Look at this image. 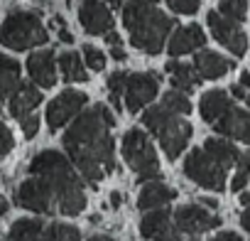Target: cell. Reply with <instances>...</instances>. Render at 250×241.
<instances>
[{
    "label": "cell",
    "mask_w": 250,
    "mask_h": 241,
    "mask_svg": "<svg viewBox=\"0 0 250 241\" xmlns=\"http://www.w3.org/2000/svg\"><path fill=\"white\" fill-rule=\"evenodd\" d=\"M133 3H147V5H155L157 0H133Z\"/></svg>",
    "instance_id": "cell-51"
},
{
    "label": "cell",
    "mask_w": 250,
    "mask_h": 241,
    "mask_svg": "<svg viewBox=\"0 0 250 241\" xmlns=\"http://www.w3.org/2000/svg\"><path fill=\"white\" fill-rule=\"evenodd\" d=\"M167 5L177 15H194L201 3H199V0H167Z\"/></svg>",
    "instance_id": "cell-32"
},
{
    "label": "cell",
    "mask_w": 250,
    "mask_h": 241,
    "mask_svg": "<svg viewBox=\"0 0 250 241\" xmlns=\"http://www.w3.org/2000/svg\"><path fill=\"white\" fill-rule=\"evenodd\" d=\"M240 226H243V229L250 234V207H248V209L240 214Z\"/></svg>",
    "instance_id": "cell-41"
},
{
    "label": "cell",
    "mask_w": 250,
    "mask_h": 241,
    "mask_svg": "<svg viewBox=\"0 0 250 241\" xmlns=\"http://www.w3.org/2000/svg\"><path fill=\"white\" fill-rule=\"evenodd\" d=\"M199 202H201V207H206V209H216V207H218V202H216L213 197H201Z\"/></svg>",
    "instance_id": "cell-43"
},
{
    "label": "cell",
    "mask_w": 250,
    "mask_h": 241,
    "mask_svg": "<svg viewBox=\"0 0 250 241\" xmlns=\"http://www.w3.org/2000/svg\"><path fill=\"white\" fill-rule=\"evenodd\" d=\"M143 126L155 136L160 138V145L165 150V155L169 160H177L184 148L189 145V138H191V126L187 123L184 118H179L177 113L167 111L165 106H152L143 113Z\"/></svg>",
    "instance_id": "cell-4"
},
{
    "label": "cell",
    "mask_w": 250,
    "mask_h": 241,
    "mask_svg": "<svg viewBox=\"0 0 250 241\" xmlns=\"http://www.w3.org/2000/svg\"><path fill=\"white\" fill-rule=\"evenodd\" d=\"M213 128H216V133H221L226 138H235V141H243L250 145V113L243 108L230 106L213 123Z\"/></svg>",
    "instance_id": "cell-14"
},
{
    "label": "cell",
    "mask_w": 250,
    "mask_h": 241,
    "mask_svg": "<svg viewBox=\"0 0 250 241\" xmlns=\"http://www.w3.org/2000/svg\"><path fill=\"white\" fill-rule=\"evenodd\" d=\"M206 23H208V30H211L213 40H218L230 54L243 57V54L248 52V37H245V32L240 30L238 23L223 18V15L216 13V10H211V13L206 15Z\"/></svg>",
    "instance_id": "cell-10"
},
{
    "label": "cell",
    "mask_w": 250,
    "mask_h": 241,
    "mask_svg": "<svg viewBox=\"0 0 250 241\" xmlns=\"http://www.w3.org/2000/svg\"><path fill=\"white\" fill-rule=\"evenodd\" d=\"M155 241H199V236H189V234L179 231L174 224H169V229H167V231H162Z\"/></svg>",
    "instance_id": "cell-34"
},
{
    "label": "cell",
    "mask_w": 250,
    "mask_h": 241,
    "mask_svg": "<svg viewBox=\"0 0 250 241\" xmlns=\"http://www.w3.org/2000/svg\"><path fill=\"white\" fill-rule=\"evenodd\" d=\"M27 72H30L32 81L40 89H52L57 84V59H54V52L52 49H42V52L30 54Z\"/></svg>",
    "instance_id": "cell-15"
},
{
    "label": "cell",
    "mask_w": 250,
    "mask_h": 241,
    "mask_svg": "<svg viewBox=\"0 0 250 241\" xmlns=\"http://www.w3.org/2000/svg\"><path fill=\"white\" fill-rule=\"evenodd\" d=\"M240 204L248 209L250 207V192H240Z\"/></svg>",
    "instance_id": "cell-49"
},
{
    "label": "cell",
    "mask_w": 250,
    "mask_h": 241,
    "mask_svg": "<svg viewBox=\"0 0 250 241\" xmlns=\"http://www.w3.org/2000/svg\"><path fill=\"white\" fill-rule=\"evenodd\" d=\"M120 204H123V194H120L118 190H115V192H110V207H113V209H118Z\"/></svg>",
    "instance_id": "cell-42"
},
{
    "label": "cell",
    "mask_w": 250,
    "mask_h": 241,
    "mask_svg": "<svg viewBox=\"0 0 250 241\" xmlns=\"http://www.w3.org/2000/svg\"><path fill=\"white\" fill-rule=\"evenodd\" d=\"M233 106V101H230V96L223 91V89H213V91H206L204 96H201V103H199V113H201V118L206 120V123H216V120L228 111Z\"/></svg>",
    "instance_id": "cell-20"
},
{
    "label": "cell",
    "mask_w": 250,
    "mask_h": 241,
    "mask_svg": "<svg viewBox=\"0 0 250 241\" xmlns=\"http://www.w3.org/2000/svg\"><path fill=\"white\" fill-rule=\"evenodd\" d=\"M18 86H20V64L13 57L0 54V106H3V98L13 96Z\"/></svg>",
    "instance_id": "cell-24"
},
{
    "label": "cell",
    "mask_w": 250,
    "mask_h": 241,
    "mask_svg": "<svg viewBox=\"0 0 250 241\" xmlns=\"http://www.w3.org/2000/svg\"><path fill=\"white\" fill-rule=\"evenodd\" d=\"M81 59L86 62V67L88 69H93V72H101L103 67H105V54L101 52V49H96L93 45H83V49H81Z\"/></svg>",
    "instance_id": "cell-31"
},
{
    "label": "cell",
    "mask_w": 250,
    "mask_h": 241,
    "mask_svg": "<svg viewBox=\"0 0 250 241\" xmlns=\"http://www.w3.org/2000/svg\"><path fill=\"white\" fill-rule=\"evenodd\" d=\"M79 23L88 35H108L113 32V13L101 0L96 3H83L79 8Z\"/></svg>",
    "instance_id": "cell-13"
},
{
    "label": "cell",
    "mask_w": 250,
    "mask_h": 241,
    "mask_svg": "<svg viewBox=\"0 0 250 241\" xmlns=\"http://www.w3.org/2000/svg\"><path fill=\"white\" fill-rule=\"evenodd\" d=\"M8 209H10V202H8V197H3V194H0V217H5V214H8Z\"/></svg>",
    "instance_id": "cell-44"
},
{
    "label": "cell",
    "mask_w": 250,
    "mask_h": 241,
    "mask_svg": "<svg viewBox=\"0 0 250 241\" xmlns=\"http://www.w3.org/2000/svg\"><path fill=\"white\" fill-rule=\"evenodd\" d=\"M184 175L204 190L223 192L226 190V168H221L204 148H196L184 160Z\"/></svg>",
    "instance_id": "cell-7"
},
{
    "label": "cell",
    "mask_w": 250,
    "mask_h": 241,
    "mask_svg": "<svg viewBox=\"0 0 250 241\" xmlns=\"http://www.w3.org/2000/svg\"><path fill=\"white\" fill-rule=\"evenodd\" d=\"M230 94H233L235 98H245V89H243L240 84H235V86H230Z\"/></svg>",
    "instance_id": "cell-45"
},
{
    "label": "cell",
    "mask_w": 250,
    "mask_h": 241,
    "mask_svg": "<svg viewBox=\"0 0 250 241\" xmlns=\"http://www.w3.org/2000/svg\"><path fill=\"white\" fill-rule=\"evenodd\" d=\"M83 3H96V0H83Z\"/></svg>",
    "instance_id": "cell-52"
},
{
    "label": "cell",
    "mask_w": 250,
    "mask_h": 241,
    "mask_svg": "<svg viewBox=\"0 0 250 241\" xmlns=\"http://www.w3.org/2000/svg\"><path fill=\"white\" fill-rule=\"evenodd\" d=\"M57 35H59V42H64V45H71V42H74V35L66 30V25L57 27Z\"/></svg>",
    "instance_id": "cell-39"
},
{
    "label": "cell",
    "mask_w": 250,
    "mask_h": 241,
    "mask_svg": "<svg viewBox=\"0 0 250 241\" xmlns=\"http://www.w3.org/2000/svg\"><path fill=\"white\" fill-rule=\"evenodd\" d=\"M172 221L179 231L189 234V236H199L208 229H216L221 226V217L211 214L206 207L201 204H182L177 207V212L172 214Z\"/></svg>",
    "instance_id": "cell-12"
},
{
    "label": "cell",
    "mask_w": 250,
    "mask_h": 241,
    "mask_svg": "<svg viewBox=\"0 0 250 241\" xmlns=\"http://www.w3.org/2000/svg\"><path fill=\"white\" fill-rule=\"evenodd\" d=\"M88 103V96L83 91H76V89H66L62 91L57 98H52V103L47 106V123L52 131H59L62 126H66L71 118H76L83 106Z\"/></svg>",
    "instance_id": "cell-9"
},
{
    "label": "cell",
    "mask_w": 250,
    "mask_h": 241,
    "mask_svg": "<svg viewBox=\"0 0 250 241\" xmlns=\"http://www.w3.org/2000/svg\"><path fill=\"white\" fill-rule=\"evenodd\" d=\"M235 165H238V172H248V175H250V150H248V153H243V155L238 158V163H235Z\"/></svg>",
    "instance_id": "cell-37"
},
{
    "label": "cell",
    "mask_w": 250,
    "mask_h": 241,
    "mask_svg": "<svg viewBox=\"0 0 250 241\" xmlns=\"http://www.w3.org/2000/svg\"><path fill=\"white\" fill-rule=\"evenodd\" d=\"M160 91V76L150 74V72H140V74H130L128 84H125V108L130 113L143 111Z\"/></svg>",
    "instance_id": "cell-11"
},
{
    "label": "cell",
    "mask_w": 250,
    "mask_h": 241,
    "mask_svg": "<svg viewBox=\"0 0 250 241\" xmlns=\"http://www.w3.org/2000/svg\"><path fill=\"white\" fill-rule=\"evenodd\" d=\"M42 103V94L37 86H30V84H20L13 96H10V113L13 118L18 120H25L27 116H32V111Z\"/></svg>",
    "instance_id": "cell-17"
},
{
    "label": "cell",
    "mask_w": 250,
    "mask_h": 241,
    "mask_svg": "<svg viewBox=\"0 0 250 241\" xmlns=\"http://www.w3.org/2000/svg\"><path fill=\"white\" fill-rule=\"evenodd\" d=\"M172 224V212L167 207H160V209H150L143 221H140V236L143 239H157L162 231H167Z\"/></svg>",
    "instance_id": "cell-22"
},
{
    "label": "cell",
    "mask_w": 250,
    "mask_h": 241,
    "mask_svg": "<svg viewBox=\"0 0 250 241\" xmlns=\"http://www.w3.org/2000/svg\"><path fill=\"white\" fill-rule=\"evenodd\" d=\"M110 57H113L115 62H125V59H128V54H125L123 45H113V47H110Z\"/></svg>",
    "instance_id": "cell-38"
},
{
    "label": "cell",
    "mask_w": 250,
    "mask_h": 241,
    "mask_svg": "<svg viewBox=\"0 0 250 241\" xmlns=\"http://www.w3.org/2000/svg\"><path fill=\"white\" fill-rule=\"evenodd\" d=\"M174 197H177V192H174L169 185H165L162 180H150V182H145V187L140 190L138 207L145 209V212H150V209H160V207L169 204Z\"/></svg>",
    "instance_id": "cell-19"
},
{
    "label": "cell",
    "mask_w": 250,
    "mask_h": 241,
    "mask_svg": "<svg viewBox=\"0 0 250 241\" xmlns=\"http://www.w3.org/2000/svg\"><path fill=\"white\" fill-rule=\"evenodd\" d=\"M162 106H165L167 111L177 113V116H187V113L191 111V101L187 98V94H182V91H177V89H172V91H167V94L162 96Z\"/></svg>",
    "instance_id": "cell-28"
},
{
    "label": "cell",
    "mask_w": 250,
    "mask_h": 241,
    "mask_svg": "<svg viewBox=\"0 0 250 241\" xmlns=\"http://www.w3.org/2000/svg\"><path fill=\"white\" fill-rule=\"evenodd\" d=\"M167 72L172 74V86H174L177 91H182V94L194 91L196 84L201 81V76L196 74L194 64H182V62L172 59V62H167Z\"/></svg>",
    "instance_id": "cell-21"
},
{
    "label": "cell",
    "mask_w": 250,
    "mask_h": 241,
    "mask_svg": "<svg viewBox=\"0 0 250 241\" xmlns=\"http://www.w3.org/2000/svg\"><path fill=\"white\" fill-rule=\"evenodd\" d=\"M13 148H15V136H13V131L3 123V120H0V158L8 155Z\"/></svg>",
    "instance_id": "cell-33"
},
{
    "label": "cell",
    "mask_w": 250,
    "mask_h": 241,
    "mask_svg": "<svg viewBox=\"0 0 250 241\" xmlns=\"http://www.w3.org/2000/svg\"><path fill=\"white\" fill-rule=\"evenodd\" d=\"M248 180H250L248 172H235V177H233V182H230V190H233V192H240V190L245 187Z\"/></svg>",
    "instance_id": "cell-36"
},
{
    "label": "cell",
    "mask_w": 250,
    "mask_h": 241,
    "mask_svg": "<svg viewBox=\"0 0 250 241\" xmlns=\"http://www.w3.org/2000/svg\"><path fill=\"white\" fill-rule=\"evenodd\" d=\"M204 150L221 165V168H233L235 163H238V158H240V153H238V148L230 143V141H226V138H208L206 143H204Z\"/></svg>",
    "instance_id": "cell-23"
},
{
    "label": "cell",
    "mask_w": 250,
    "mask_h": 241,
    "mask_svg": "<svg viewBox=\"0 0 250 241\" xmlns=\"http://www.w3.org/2000/svg\"><path fill=\"white\" fill-rule=\"evenodd\" d=\"M240 86H243V89L250 86V72H243V74H240Z\"/></svg>",
    "instance_id": "cell-47"
},
{
    "label": "cell",
    "mask_w": 250,
    "mask_h": 241,
    "mask_svg": "<svg viewBox=\"0 0 250 241\" xmlns=\"http://www.w3.org/2000/svg\"><path fill=\"white\" fill-rule=\"evenodd\" d=\"M211 241H243L238 234H233V231H221V234H216Z\"/></svg>",
    "instance_id": "cell-40"
},
{
    "label": "cell",
    "mask_w": 250,
    "mask_h": 241,
    "mask_svg": "<svg viewBox=\"0 0 250 241\" xmlns=\"http://www.w3.org/2000/svg\"><path fill=\"white\" fill-rule=\"evenodd\" d=\"M42 239L44 241H81V234H79V229L74 224L52 221V224H44Z\"/></svg>",
    "instance_id": "cell-27"
},
{
    "label": "cell",
    "mask_w": 250,
    "mask_h": 241,
    "mask_svg": "<svg viewBox=\"0 0 250 241\" xmlns=\"http://www.w3.org/2000/svg\"><path fill=\"white\" fill-rule=\"evenodd\" d=\"M123 25L130 32V42L135 49L145 54H160L169 32L174 30V20L147 3L128 0L123 8Z\"/></svg>",
    "instance_id": "cell-3"
},
{
    "label": "cell",
    "mask_w": 250,
    "mask_h": 241,
    "mask_svg": "<svg viewBox=\"0 0 250 241\" xmlns=\"http://www.w3.org/2000/svg\"><path fill=\"white\" fill-rule=\"evenodd\" d=\"M88 241H115L113 236H108V234H96V236H91Z\"/></svg>",
    "instance_id": "cell-48"
},
{
    "label": "cell",
    "mask_w": 250,
    "mask_h": 241,
    "mask_svg": "<svg viewBox=\"0 0 250 241\" xmlns=\"http://www.w3.org/2000/svg\"><path fill=\"white\" fill-rule=\"evenodd\" d=\"M245 10H248V0H221L218 3V13L233 23H240L245 18Z\"/></svg>",
    "instance_id": "cell-30"
},
{
    "label": "cell",
    "mask_w": 250,
    "mask_h": 241,
    "mask_svg": "<svg viewBox=\"0 0 250 241\" xmlns=\"http://www.w3.org/2000/svg\"><path fill=\"white\" fill-rule=\"evenodd\" d=\"M206 45V35L199 25H184V27H177L167 42V49L172 57H182V54H189V52H196Z\"/></svg>",
    "instance_id": "cell-16"
},
{
    "label": "cell",
    "mask_w": 250,
    "mask_h": 241,
    "mask_svg": "<svg viewBox=\"0 0 250 241\" xmlns=\"http://www.w3.org/2000/svg\"><path fill=\"white\" fill-rule=\"evenodd\" d=\"M245 101H248V106H250V96H245Z\"/></svg>",
    "instance_id": "cell-53"
},
{
    "label": "cell",
    "mask_w": 250,
    "mask_h": 241,
    "mask_svg": "<svg viewBox=\"0 0 250 241\" xmlns=\"http://www.w3.org/2000/svg\"><path fill=\"white\" fill-rule=\"evenodd\" d=\"M42 231H44V221L42 219H18L10 226L8 239L10 241H44Z\"/></svg>",
    "instance_id": "cell-25"
},
{
    "label": "cell",
    "mask_w": 250,
    "mask_h": 241,
    "mask_svg": "<svg viewBox=\"0 0 250 241\" xmlns=\"http://www.w3.org/2000/svg\"><path fill=\"white\" fill-rule=\"evenodd\" d=\"M15 202H18V207H22L27 212H35V214H52L57 209L54 194H52L49 185L42 177L25 180L15 192Z\"/></svg>",
    "instance_id": "cell-8"
},
{
    "label": "cell",
    "mask_w": 250,
    "mask_h": 241,
    "mask_svg": "<svg viewBox=\"0 0 250 241\" xmlns=\"http://www.w3.org/2000/svg\"><path fill=\"white\" fill-rule=\"evenodd\" d=\"M30 175L42 177L57 202V209L64 217H76L86 209V192L83 185L71 168L69 158H64L59 150H42L30 163Z\"/></svg>",
    "instance_id": "cell-2"
},
{
    "label": "cell",
    "mask_w": 250,
    "mask_h": 241,
    "mask_svg": "<svg viewBox=\"0 0 250 241\" xmlns=\"http://www.w3.org/2000/svg\"><path fill=\"white\" fill-rule=\"evenodd\" d=\"M59 69L64 81H88V72L83 67V59L79 57V52H64L59 54Z\"/></svg>",
    "instance_id": "cell-26"
},
{
    "label": "cell",
    "mask_w": 250,
    "mask_h": 241,
    "mask_svg": "<svg viewBox=\"0 0 250 241\" xmlns=\"http://www.w3.org/2000/svg\"><path fill=\"white\" fill-rule=\"evenodd\" d=\"M47 40H49L47 27L42 25L40 15L30 10H15L0 23V45L8 49L22 52V49L40 47Z\"/></svg>",
    "instance_id": "cell-5"
},
{
    "label": "cell",
    "mask_w": 250,
    "mask_h": 241,
    "mask_svg": "<svg viewBox=\"0 0 250 241\" xmlns=\"http://www.w3.org/2000/svg\"><path fill=\"white\" fill-rule=\"evenodd\" d=\"M105 42L113 47V45H120V37H118L115 32H108V35H105Z\"/></svg>",
    "instance_id": "cell-46"
},
{
    "label": "cell",
    "mask_w": 250,
    "mask_h": 241,
    "mask_svg": "<svg viewBox=\"0 0 250 241\" xmlns=\"http://www.w3.org/2000/svg\"><path fill=\"white\" fill-rule=\"evenodd\" d=\"M108 3H110L113 8H118V5H123V3H125V0H108Z\"/></svg>",
    "instance_id": "cell-50"
},
{
    "label": "cell",
    "mask_w": 250,
    "mask_h": 241,
    "mask_svg": "<svg viewBox=\"0 0 250 241\" xmlns=\"http://www.w3.org/2000/svg\"><path fill=\"white\" fill-rule=\"evenodd\" d=\"M113 126V111L105 103H96L88 111H81L64 133V150L91 187H98V182L118 168L115 141L110 138Z\"/></svg>",
    "instance_id": "cell-1"
},
{
    "label": "cell",
    "mask_w": 250,
    "mask_h": 241,
    "mask_svg": "<svg viewBox=\"0 0 250 241\" xmlns=\"http://www.w3.org/2000/svg\"><path fill=\"white\" fill-rule=\"evenodd\" d=\"M194 69H196V74H199L201 79H221L223 74H228V72L233 69V62L226 59V57L218 54V52L204 49V52H199V54L194 57Z\"/></svg>",
    "instance_id": "cell-18"
},
{
    "label": "cell",
    "mask_w": 250,
    "mask_h": 241,
    "mask_svg": "<svg viewBox=\"0 0 250 241\" xmlns=\"http://www.w3.org/2000/svg\"><path fill=\"white\" fill-rule=\"evenodd\" d=\"M20 126H22V136L27 141H32L37 136V131H40V118L37 116H27L25 120H20Z\"/></svg>",
    "instance_id": "cell-35"
},
{
    "label": "cell",
    "mask_w": 250,
    "mask_h": 241,
    "mask_svg": "<svg viewBox=\"0 0 250 241\" xmlns=\"http://www.w3.org/2000/svg\"><path fill=\"white\" fill-rule=\"evenodd\" d=\"M128 72H113L110 76H108V94H110V103H113V108H118L120 111V98H123V94H125V84H128Z\"/></svg>",
    "instance_id": "cell-29"
},
{
    "label": "cell",
    "mask_w": 250,
    "mask_h": 241,
    "mask_svg": "<svg viewBox=\"0 0 250 241\" xmlns=\"http://www.w3.org/2000/svg\"><path fill=\"white\" fill-rule=\"evenodd\" d=\"M120 150H123L125 163L130 165V170L138 175L140 182H150V180L160 177V160H157L155 145L150 143L145 131L130 128L128 133L123 136Z\"/></svg>",
    "instance_id": "cell-6"
}]
</instances>
